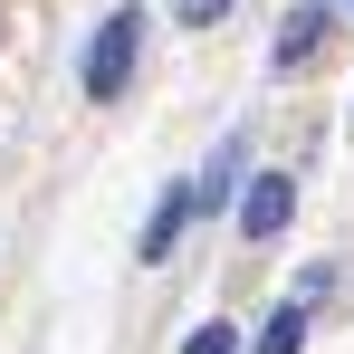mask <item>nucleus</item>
I'll return each mask as SVG.
<instances>
[{
	"label": "nucleus",
	"mask_w": 354,
	"mask_h": 354,
	"mask_svg": "<svg viewBox=\"0 0 354 354\" xmlns=\"http://www.w3.org/2000/svg\"><path fill=\"white\" fill-rule=\"evenodd\" d=\"M192 211H201V201H192V182H173V192H163V201H153V230H144V259H153V268H163V259H173V239L192 230Z\"/></svg>",
	"instance_id": "obj_4"
},
{
	"label": "nucleus",
	"mask_w": 354,
	"mask_h": 354,
	"mask_svg": "<svg viewBox=\"0 0 354 354\" xmlns=\"http://www.w3.org/2000/svg\"><path fill=\"white\" fill-rule=\"evenodd\" d=\"M134 48H144V10H115L96 29V48H86V96L96 106H115L124 86H134Z\"/></svg>",
	"instance_id": "obj_1"
},
{
	"label": "nucleus",
	"mask_w": 354,
	"mask_h": 354,
	"mask_svg": "<svg viewBox=\"0 0 354 354\" xmlns=\"http://www.w3.org/2000/svg\"><path fill=\"white\" fill-rule=\"evenodd\" d=\"M326 29H335V10H316V0H297V10H288V29H278V48H268V58H278V67H306L316 48H326Z\"/></svg>",
	"instance_id": "obj_3"
},
{
	"label": "nucleus",
	"mask_w": 354,
	"mask_h": 354,
	"mask_svg": "<svg viewBox=\"0 0 354 354\" xmlns=\"http://www.w3.org/2000/svg\"><path fill=\"white\" fill-rule=\"evenodd\" d=\"M297 221V173H249L239 192V239H278Z\"/></svg>",
	"instance_id": "obj_2"
},
{
	"label": "nucleus",
	"mask_w": 354,
	"mask_h": 354,
	"mask_svg": "<svg viewBox=\"0 0 354 354\" xmlns=\"http://www.w3.org/2000/svg\"><path fill=\"white\" fill-rule=\"evenodd\" d=\"M182 354H239V326L211 316V326H192V345H182Z\"/></svg>",
	"instance_id": "obj_6"
},
{
	"label": "nucleus",
	"mask_w": 354,
	"mask_h": 354,
	"mask_svg": "<svg viewBox=\"0 0 354 354\" xmlns=\"http://www.w3.org/2000/svg\"><path fill=\"white\" fill-rule=\"evenodd\" d=\"M259 354H306V297H288V306L259 326Z\"/></svg>",
	"instance_id": "obj_5"
},
{
	"label": "nucleus",
	"mask_w": 354,
	"mask_h": 354,
	"mask_svg": "<svg viewBox=\"0 0 354 354\" xmlns=\"http://www.w3.org/2000/svg\"><path fill=\"white\" fill-rule=\"evenodd\" d=\"M221 10H230V0H182V29H211Z\"/></svg>",
	"instance_id": "obj_7"
}]
</instances>
